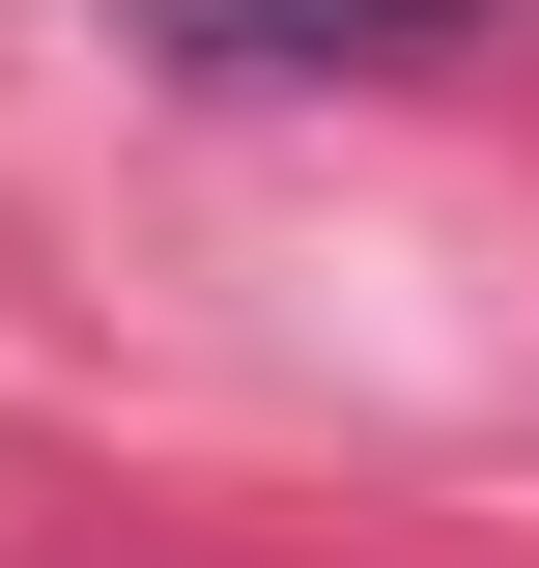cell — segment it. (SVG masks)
Wrapping results in <instances>:
<instances>
[{
    "label": "cell",
    "mask_w": 539,
    "mask_h": 568,
    "mask_svg": "<svg viewBox=\"0 0 539 568\" xmlns=\"http://www.w3.org/2000/svg\"><path fill=\"white\" fill-rule=\"evenodd\" d=\"M142 58H200V85H369V58H455L482 0H114Z\"/></svg>",
    "instance_id": "cell-1"
}]
</instances>
